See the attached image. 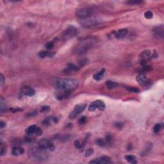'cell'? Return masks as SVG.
Returning a JSON list of instances; mask_svg holds the SVG:
<instances>
[{
    "instance_id": "cell-28",
    "label": "cell",
    "mask_w": 164,
    "mask_h": 164,
    "mask_svg": "<svg viewBox=\"0 0 164 164\" xmlns=\"http://www.w3.org/2000/svg\"><path fill=\"white\" fill-rule=\"evenodd\" d=\"M143 3V1H139V0L138 1V0L137 1H133V0H131V1H128L126 2V3L130 4V5H140V4H142Z\"/></svg>"
},
{
    "instance_id": "cell-17",
    "label": "cell",
    "mask_w": 164,
    "mask_h": 164,
    "mask_svg": "<svg viewBox=\"0 0 164 164\" xmlns=\"http://www.w3.org/2000/svg\"><path fill=\"white\" fill-rule=\"evenodd\" d=\"M128 33V30L126 28H123V29H120L115 32L114 33L115 34V38L118 39H122L124 38L126 36V35Z\"/></svg>"
},
{
    "instance_id": "cell-6",
    "label": "cell",
    "mask_w": 164,
    "mask_h": 164,
    "mask_svg": "<svg viewBox=\"0 0 164 164\" xmlns=\"http://www.w3.org/2000/svg\"><path fill=\"white\" fill-rule=\"evenodd\" d=\"M38 146L39 148L43 150H46L47 149H49L51 151H53L55 149L54 144L46 138H43L39 141Z\"/></svg>"
},
{
    "instance_id": "cell-26",
    "label": "cell",
    "mask_w": 164,
    "mask_h": 164,
    "mask_svg": "<svg viewBox=\"0 0 164 164\" xmlns=\"http://www.w3.org/2000/svg\"><path fill=\"white\" fill-rule=\"evenodd\" d=\"M126 88L127 91L132 93H138L140 92V90L138 88H135V87H126Z\"/></svg>"
},
{
    "instance_id": "cell-37",
    "label": "cell",
    "mask_w": 164,
    "mask_h": 164,
    "mask_svg": "<svg viewBox=\"0 0 164 164\" xmlns=\"http://www.w3.org/2000/svg\"><path fill=\"white\" fill-rule=\"evenodd\" d=\"M25 142L26 143H32L34 141V138L33 137H27L25 138Z\"/></svg>"
},
{
    "instance_id": "cell-13",
    "label": "cell",
    "mask_w": 164,
    "mask_h": 164,
    "mask_svg": "<svg viewBox=\"0 0 164 164\" xmlns=\"http://www.w3.org/2000/svg\"><path fill=\"white\" fill-rule=\"evenodd\" d=\"M137 81L142 86H146L150 83V80L146 77L145 73H140L136 77Z\"/></svg>"
},
{
    "instance_id": "cell-20",
    "label": "cell",
    "mask_w": 164,
    "mask_h": 164,
    "mask_svg": "<svg viewBox=\"0 0 164 164\" xmlns=\"http://www.w3.org/2000/svg\"><path fill=\"white\" fill-rule=\"evenodd\" d=\"M55 55L54 53H52V52H49V51H42L40 52L39 53V56L40 58H44L46 57H53Z\"/></svg>"
},
{
    "instance_id": "cell-35",
    "label": "cell",
    "mask_w": 164,
    "mask_h": 164,
    "mask_svg": "<svg viewBox=\"0 0 164 164\" xmlns=\"http://www.w3.org/2000/svg\"><path fill=\"white\" fill-rule=\"evenodd\" d=\"M52 121V119H51V118H47V119H46L45 120L43 121V124H44V125H45V126H49V125L51 124V122ZM53 122V121H52Z\"/></svg>"
},
{
    "instance_id": "cell-5",
    "label": "cell",
    "mask_w": 164,
    "mask_h": 164,
    "mask_svg": "<svg viewBox=\"0 0 164 164\" xmlns=\"http://www.w3.org/2000/svg\"><path fill=\"white\" fill-rule=\"evenodd\" d=\"M94 13V10L92 8L90 7H85V8H81L76 10V15L79 19H83L87 18L91 16Z\"/></svg>"
},
{
    "instance_id": "cell-14",
    "label": "cell",
    "mask_w": 164,
    "mask_h": 164,
    "mask_svg": "<svg viewBox=\"0 0 164 164\" xmlns=\"http://www.w3.org/2000/svg\"><path fill=\"white\" fill-rule=\"evenodd\" d=\"M141 58V64L142 65H146V63L150 60L151 58L150 51H144L140 55Z\"/></svg>"
},
{
    "instance_id": "cell-15",
    "label": "cell",
    "mask_w": 164,
    "mask_h": 164,
    "mask_svg": "<svg viewBox=\"0 0 164 164\" xmlns=\"http://www.w3.org/2000/svg\"><path fill=\"white\" fill-rule=\"evenodd\" d=\"M21 93L22 94L23 96H26L29 97H32L34 96L35 94V91L33 88H31L30 87H24L21 88Z\"/></svg>"
},
{
    "instance_id": "cell-30",
    "label": "cell",
    "mask_w": 164,
    "mask_h": 164,
    "mask_svg": "<svg viewBox=\"0 0 164 164\" xmlns=\"http://www.w3.org/2000/svg\"><path fill=\"white\" fill-rule=\"evenodd\" d=\"M114 126H115L117 129L121 130L124 126V124L123 123H122V122H117V123H114Z\"/></svg>"
},
{
    "instance_id": "cell-4",
    "label": "cell",
    "mask_w": 164,
    "mask_h": 164,
    "mask_svg": "<svg viewBox=\"0 0 164 164\" xmlns=\"http://www.w3.org/2000/svg\"><path fill=\"white\" fill-rule=\"evenodd\" d=\"M101 21L98 18L91 16L87 18L80 20V24L83 27L86 28H91L97 26L100 24Z\"/></svg>"
},
{
    "instance_id": "cell-44",
    "label": "cell",
    "mask_w": 164,
    "mask_h": 164,
    "mask_svg": "<svg viewBox=\"0 0 164 164\" xmlns=\"http://www.w3.org/2000/svg\"><path fill=\"white\" fill-rule=\"evenodd\" d=\"M4 81H5V78H4V76L3 75V74H1V85L2 86L3 84Z\"/></svg>"
},
{
    "instance_id": "cell-16",
    "label": "cell",
    "mask_w": 164,
    "mask_h": 164,
    "mask_svg": "<svg viewBox=\"0 0 164 164\" xmlns=\"http://www.w3.org/2000/svg\"><path fill=\"white\" fill-rule=\"evenodd\" d=\"M71 93V91H59V92L55 94V97H56V99H58V100H63V99L68 98L70 96Z\"/></svg>"
},
{
    "instance_id": "cell-36",
    "label": "cell",
    "mask_w": 164,
    "mask_h": 164,
    "mask_svg": "<svg viewBox=\"0 0 164 164\" xmlns=\"http://www.w3.org/2000/svg\"><path fill=\"white\" fill-rule=\"evenodd\" d=\"M87 122V117L85 116H83L80 118L78 121V123L80 124H84Z\"/></svg>"
},
{
    "instance_id": "cell-7",
    "label": "cell",
    "mask_w": 164,
    "mask_h": 164,
    "mask_svg": "<svg viewBox=\"0 0 164 164\" xmlns=\"http://www.w3.org/2000/svg\"><path fill=\"white\" fill-rule=\"evenodd\" d=\"M86 107H87V105L86 104H79L76 105L74 107V109L73 110V111H72L70 113L69 115V119H74L76 117L80 115L82 111H83L85 110Z\"/></svg>"
},
{
    "instance_id": "cell-25",
    "label": "cell",
    "mask_w": 164,
    "mask_h": 164,
    "mask_svg": "<svg viewBox=\"0 0 164 164\" xmlns=\"http://www.w3.org/2000/svg\"><path fill=\"white\" fill-rule=\"evenodd\" d=\"M96 144L98 145V146L101 147H105L107 146V142L105 140L102 139V138H99V139H97L96 140Z\"/></svg>"
},
{
    "instance_id": "cell-19",
    "label": "cell",
    "mask_w": 164,
    "mask_h": 164,
    "mask_svg": "<svg viewBox=\"0 0 164 164\" xmlns=\"http://www.w3.org/2000/svg\"><path fill=\"white\" fill-rule=\"evenodd\" d=\"M105 72V69H102L99 72H98V73H96L94 75L93 78L95 80H96V81H99V80H101L103 78Z\"/></svg>"
},
{
    "instance_id": "cell-3",
    "label": "cell",
    "mask_w": 164,
    "mask_h": 164,
    "mask_svg": "<svg viewBox=\"0 0 164 164\" xmlns=\"http://www.w3.org/2000/svg\"><path fill=\"white\" fill-rule=\"evenodd\" d=\"M46 150H41L38 147H32L29 150V156L33 159L38 161H44L48 159V153L45 151Z\"/></svg>"
},
{
    "instance_id": "cell-42",
    "label": "cell",
    "mask_w": 164,
    "mask_h": 164,
    "mask_svg": "<svg viewBox=\"0 0 164 164\" xmlns=\"http://www.w3.org/2000/svg\"><path fill=\"white\" fill-rule=\"evenodd\" d=\"M5 126H6V123L3 121H0V128H1V129H3L4 128Z\"/></svg>"
},
{
    "instance_id": "cell-39",
    "label": "cell",
    "mask_w": 164,
    "mask_h": 164,
    "mask_svg": "<svg viewBox=\"0 0 164 164\" xmlns=\"http://www.w3.org/2000/svg\"><path fill=\"white\" fill-rule=\"evenodd\" d=\"M111 140H112V137H111V136L110 135V134H108V135H107V136H106L105 141H106V142H107V144L111 143Z\"/></svg>"
},
{
    "instance_id": "cell-33",
    "label": "cell",
    "mask_w": 164,
    "mask_h": 164,
    "mask_svg": "<svg viewBox=\"0 0 164 164\" xmlns=\"http://www.w3.org/2000/svg\"><path fill=\"white\" fill-rule=\"evenodd\" d=\"M94 153V150L92 148H89L88 150L86 151L85 153V156L86 157H88L91 156L92 154Z\"/></svg>"
},
{
    "instance_id": "cell-34",
    "label": "cell",
    "mask_w": 164,
    "mask_h": 164,
    "mask_svg": "<svg viewBox=\"0 0 164 164\" xmlns=\"http://www.w3.org/2000/svg\"><path fill=\"white\" fill-rule=\"evenodd\" d=\"M74 146L77 149H81V147H83V146H82V143L80 142L79 140H76L74 142Z\"/></svg>"
},
{
    "instance_id": "cell-2",
    "label": "cell",
    "mask_w": 164,
    "mask_h": 164,
    "mask_svg": "<svg viewBox=\"0 0 164 164\" xmlns=\"http://www.w3.org/2000/svg\"><path fill=\"white\" fill-rule=\"evenodd\" d=\"M97 42L96 39L94 37H88L83 40L76 49V53L79 55H81L87 53L96 44Z\"/></svg>"
},
{
    "instance_id": "cell-32",
    "label": "cell",
    "mask_w": 164,
    "mask_h": 164,
    "mask_svg": "<svg viewBox=\"0 0 164 164\" xmlns=\"http://www.w3.org/2000/svg\"><path fill=\"white\" fill-rule=\"evenodd\" d=\"M37 114V111L36 110H33V111H29V112L27 113V114L26 115V117H33L35 115H36Z\"/></svg>"
},
{
    "instance_id": "cell-38",
    "label": "cell",
    "mask_w": 164,
    "mask_h": 164,
    "mask_svg": "<svg viewBox=\"0 0 164 164\" xmlns=\"http://www.w3.org/2000/svg\"><path fill=\"white\" fill-rule=\"evenodd\" d=\"M50 110V107L49 106H43L41 109V112H47Z\"/></svg>"
},
{
    "instance_id": "cell-21",
    "label": "cell",
    "mask_w": 164,
    "mask_h": 164,
    "mask_svg": "<svg viewBox=\"0 0 164 164\" xmlns=\"http://www.w3.org/2000/svg\"><path fill=\"white\" fill-rule=\"evenodd\" d=\"M124 159L128 162L132 164H136L138 162L137 160L136 156L134 155H126L124 156Z\"/></svg>"
},
{
    "instance_id": "cell-41",
    "label": "cell",
    "mask_w": 164,
    "mask_h": 164,
    "mask_svg": "<svg viewBox=\"0 0 164 164\" xmlns=\"http://www.w3.org/2000/svg\"><path fill=\"white\" fill-rule=\"evenodd\" d=\"M10 110L11 111H12L13 113L15 112H17V111H23V109H21V108H12L11 109H10Z\"/></svg>"
},
{
    "instance_id": "cell-12",
    "label": "cell",
    "mask_w": 164,
    "mask_h": 164,
    "mask_svg": "<svg viewBox=\"0 0 164 164\" xmlns=\"http://www.w3.org/2000/svg\"><path fill=\"white\" fill-rule=\"evenodd\" d=\"M112 161H111V158L109 156H103L100 157L99 158H96V159L91 160L89 162V163H93V164H108L111 163Z\"/></svg>"
},
{
    "instance_id": "cell-23",
    "label": "cell",
    "mask_w": 164,
    "mask_h": 164,
    "mask_svg": "<svg viewBox=\"0 0 164 164\" xmlns=\"http://www.w3.org/2000/svg\"><path fill=\"white\" fill-rule=\"evenodd\" d=\"M106 86L108 89H114V88H117L118 86V84L116 82H114L112 81H107L105 83Z\"/></svg>"
},
{
    "instance_id": "cell-8",
    "label": "cell",
    "mask_w": 164,
    "mask_h": 164,
    "mask_svg": "<svg viewBox=\"0 0 164 164\" xmlns=\"http://www.w3.org/2000/svg\"><path fill=\"white\" fill-rule=\"evenodd\" d=\"M153 36L157 39H163L164 37V27L163 25L156 26L153 28L152 30Z\"/></svg>"
},
{
    "instance_id": "cell-40",
    "label": "cell",
    "mask_w": 164,
    "mask_h": 164,
    "mask_svg": "<svg viewBox=\"0 0 164 164\" xmlns=\"http://www.w3.org/2000/svg\"><path fill=\"white\" fill-rule=\"evenodd\" d=\"M5 109H6V108H5V105H4L3 100V99L1 98V113L3 112V111H5Z\"/></svg>"
},
{
    "instance_id": "cell-43",
    "label": "cell",
    "mask_w": 164,
    "mask_h": 164,
    "mask_svg": "<svg viewBox=\"0 0 164 164\" xmlns=\"http://www.w3.org/2000/svg\"><path fill=\"white\" fill-rule=\"evenodd\" d=\"M51 119L52 121L54 123H57L58 122V119L56 117H51Z\"/></svg>"
},
{
    "instance_id": "cell-31",
    "label": "cell",
    "mask_w": 164,
    "mask_h": 164,
    "mask_svg": "<svg viewBox=\"0 0 164 164\" xmlns=\"http://www.w3.org/2000/svg\"><path fill=\"white\" fill-rule=\"evenodd\" d=\"M45 46L48 49H51L54 48V43L53 42H49L46 44Z\"/></svg>"
},
{
    "instance_id": "cell-1",
    "label": "cell",
    "mask_w": 164,
    "mask_h": 164,
    "mask_svg": "<svg viewBox=\"0 0 164 164\" xmlns=\"http://www.w3.org/2000/svg\"><path fill=\"white\" fill-rule=\"evenodd\" d=\"M78 86V81L73 78H59L54 82L55 88L58 91L72 92Z\"/></svg>"
},
{
    "instance_id": "cell-9",
    "label": "cell",
    "mask_w": 164,
    "mask_h": 164,
    "mask_svg": "<svg viewBox=\"0 0 164 164\" xmlns=\"http://www.w3.org/2000/svg\"><path fill=\"white\" fill-rule=\"evenodd\" d=\"M99 110L100 111H103L105 109V105L103 101L101 100H97L90 105L88 110L91 111H94L96 110Z\"/></svg>"
},
{
    "instance_id": "cell-24",
    "label": "cell",
    "mask_w": 164,
    "mask_h": 164,
    "mask_svg": "<svg viewBox=\"0 0 164 164\" xmlns=\"http://www.w3.org/2000/svg\"><path fill=\"white\" fill-rule=\"evenodd\" d=\"M162 128H163V124H162L157 123L153 127V131H154V132L155 133H159L161 131Z\"/></svg>"
},
{
    "instance_id": "cell-11",
    "label": "cell",
    "mask_w": 164,
    "mask_h": 164,
    "mask_svg": "<svg viewBox=\"0 0 164 164\" xmlns=\"http://www.w3.org/2000/svg\"><path fill=\"white\" fill-rule=\"evenodd\" d=\"M25 133L28 135H32L34 134L37 136H41L42 134V131L37 125H32L26 128V130H25Z\"/></svg>"
},
{
    "instance_id": "cell-18",
    "label": "cell",
    "mask_w": 164,
    "mask_h": 164,
    "mask_svg": "<svg viewBox=\"0 0 164 164\" xmlns=\"http://www.w3.org/2000/svg\"><path fill=\"white\" fill-rule=\"evenodd\" d=\"M25 153V150L23 147H19V146H16L14 147L12 150V154L15 156H18L22 155Z\"/></svg>"
},
{
    "instance_id": "cell-27",
    "label": "cell",
    "mask_w": 164,
    "mask_h": 164,
    "mask_svg": "<svg viewBox=\"0 0 164 164\" xmlns=\"http://www.w3.org/2000/svg\"><path fill=\"white\" fill-rule=\"evenodd\" d=\"M6 153V147L5 145L3 144V142H1V146H0V154L1 156L4 155Z\"/></svg>"
},
{
    "instance_id": "cell-29",
    "label": "cell",
    "mask_w": 164,
    "mask_h": 164,
    "mask_svg": "<svg viewBox=\"0 0 164 164\" xmlns=\"http://www.w3.org/2000/svg\"><path fill=\"white\" fill-rule=\"evenodd\" d=\"M144 17H146V19H151L153 18V13L151 12V11H146V12H145L144 14Z\"/></svg>"
},
{
    "instance_id": "cell-22",
    "label": "cell",
    "mask_w": 164,
    "mask_h": 164,
    "mask_svg": "<svg viewBox=\"0 0 164 164\" xmlns=\"http://www.w3.org/2000/svg\"><path fill=\"white\" fill-rule=\"evenodd\" d=\"M80 67L74 65V64H69L66 68V71L68 72H74V71H78Z\"/></svg>"
},
{
    "instance_id": "cell-10",
    "label": "cell",
    "mask_w": 164,
    "mask_h": 164,
    "mask_svg": "<svg viewBox=\"0 0 164 164\" xmlns=\"http://www.w3.org/2000/svg\"><path fill=\"white\" fill-rule=\"evenodd\" d=\"M78 34V29L74 26H70L64 31V37L65 39H71L72 37H75Z\"/></svg>"
}]
</instances>
